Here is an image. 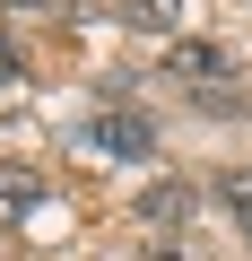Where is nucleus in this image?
Masks as SVG:
<instances>
[{"label": "nucleus", "mask_w": 252, "mask_h": 261, "mask_svg": "<svg viewBox=\"0 0 252 261\" xmlns=\"http://www.w3.org/2000/svg\"><path fill=\"white\" fill-rule=\"evenodd\" d=\"M191 209H200L191 183H148V192H139V218H148V226H183Z\"/></svg>", "instance_id": "7ed1b4c3"}, {"label": "nucleus", "mask_w": 252, "mask_h": 261, "mask_svg": "<svg viewBox=\"0 0 252 261\" xmlns=\"http://www.w3.org/2000/svg\"><path fill=\"white\" fill-rule=\"evenodd\" d=\"M0 79H18V53H9V44H0Z\"/></svg>", "instance_id": "0eeeda50"}, {"label": "nucleus", "mask_w": 252, "mask_h": 261, "mask_svg": "<svg viewBox=\"0 0 252 261\" xmlns=\"http://www.w3.org/2000/svg\"><path fill=\"white\" fill-rule=\"evenodd\" d=\"M122 27L131 35H174L183 27V0H122Z\"/></svg>", "instance_id": "20e7f679"}, {"label": "nucleus", "mask_w": 252, "mask_h": 261, "mask_svg": "<svg viewBox=\"0 0 252 261\" xmlns=\"http://www.w3.org/2000/svg\"><path fill=\"white\" fill-rule=\"evenodd\" d=\"M165 79H174V87H191L200 105L235 113V53H226L217 35H209V44H200V35H174V53H165Z\"/></svg>", "instance_id": "f257e3e1"}, {"label": "nucleus", "mask_w": 252, "mask_h": 261, "mask_svg": "<svg viewBox=\"0 0 252 261\" xmlns=\"http://www.w3.org/2000/svg\"><path fill=\"white\" fill-rule=\"evenodd\" d=\"M243 226H252V218H243Z\"/></svg>", "instance_id": "1a4fd4ad"}, {"label": "nucleus", "mask_w": 252, "mask_h": 261, "mask_svg": "<svg viewBox=\"0 0 252 261\" xmlns=\"http://www.w3.org/2000/svg\"><path fill=\"white\" fill-rule=\"evenodd\" d=\"M9 9H44V0H9Z\"/></svg>", "instance_id": "6e6552de"}, {"label": "nucleus", "mask_w": 252, "mask_h": 261, "mask_svg": "<svg viewBox=\"0 0 252 261\" xmlns=\"http://www.w3.org/2000/svg\"><path fill=\"white\" fill-rule=\"evenodd\" d=\"M0 209H9V218L44 209V174H35V166H0Z\"/></svg>", "instance_id": "39448f33"}, {"label": "nucleus", "mask_w": 252, "mask_h": 261, "mask_svg": "<svg viewBox=\"0 0 252 261\" xmlns=\"http://www.w3.org/2000/svg\"><path fill=\"white\" fill-rule=\"evenodd\" d=\"M217 192H226V200H235V209L252 218V174H217Z\"/></svg>", "instance_id": "423d86ee"}, {"label": "nucleus", "mask_w": 252, "mask_h": 261, "mask_svg": "<svg viewBox=\"0 0 252 261\" xmlns=\"http://www.w3.org/2000/svg\"><path fill=\"white\" fill-rule=\"evenodd\" d=\"M87 148H113V157H148V148H157V122L113 105V113H96V122H87Z\"/></svg>", "instance_id": "f03ea898"}]
</instances>
